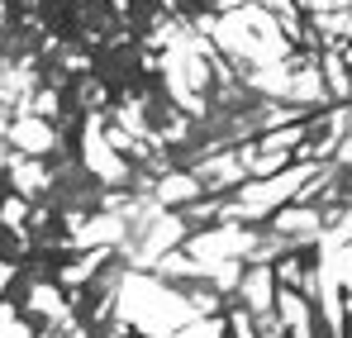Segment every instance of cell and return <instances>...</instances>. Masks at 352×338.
<instances>
[{
	"label": "cell",
	"instance_id": "1",
	"mask_svg": "<svg viewBox=\"0 0 352 338\" xmlns=\"http://www.w3.org/2000/svg\"><path fill=\"white\" fill-rule=\"evenodd\" d=\"M248 300H252L257 315L272 310V272H252V282H248Z\"/></svg>",
	"mask_w": 352,
	"mask_h": 338
},
{
	"label": "cell",
	"instance_id": "3",
	"mask_svg": "<svg viewBox=\"0 0 352 338\" xmlns=\"http://www.w3.org/2000/svg\"><path fill=\"white\" fill-rule=\"evenodd\" d=\"M200 186L190 181V176H172V181H162V200H186V196H195Z\"/></svg>",
	"mask_w": 352,
	"mask_h": 338
},
{
	"label": "cell",
	"instance_id": "2",
	"mask_svg": "<svg viewBox=\"0 0 352 338\" xmlns=\"http://www.w3.org/2000/svg\"><path fill=\"white\" fill-rule=\"evenodd\" d=\"M281 305H286V319H291V329H295L300 338H309V315H305V305H300V295H286Z\"/></svg>",
	"mask_w": 352,
	"mask_h": 338
}]
</instances>
